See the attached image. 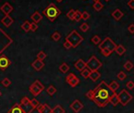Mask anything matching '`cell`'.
I'll return each instance as SVG.
<instances>
[{
	"instance_id": "11",
	"label": "cell",
	"mask_w": 134,
	"mask_h": 113,
	"mask_svg": "<svg viewBox=\"0 0 134 113\" xmlns=\"http://www.w3.org/2000/svg\"><path fill=\"white\" fill-rule=\"evenodd\" d=\"M70 108L74 110V112L78 113V112L84 108V105H83V104H82L79 100H75V101L70 104Z\"/></svg>"
},
{
	"instance_id": "14",
	"label": "cell",
	"mask_w": 134,
	"mask_h": 113,
	"mask_svg": "<svg viewBox=\"0 0 134 113\" xmlns=\"http://www.w3.org/2000/svg\"><path fill=\"white\" fill-rule=\"evenodd\" d=\"M32 66L36 71H40L44 67V63L43 62V61L36 59V61H33V63L32 64Z\"/></svg>"
},
{
	"instance_id": "29",
	"label": "cell",
	"mask_w": 134,
	"mask_h": 113,
	"mask_svg": "<svg viewBox=\"0 0 134 113\" xmlns=\"http://www.w3.org/2000/svg\"><path fill=\"white\" fill-rule=\"evenodd\" d=\"M74 20L76 21H80L81 20V13L79 10H75L74 13Z\"/></svg>"
},
{
	"instance_id": "42",
	"label": "cell",
	"mask_w": 134,
	"mask_h": 113,
	"mask_svg": "<svg viewBox=\"0 0 134 113\" xmlns=\"http://www.w3.org/2000/svg\"><path fill=\"white\" fill-rule=\"evenodd\" d=\"M126 86L127 88H129V90H132L134 88V83L132 81H129L127 83H126Z\"/></svg>"
},
{
	"instance_id": "34",
	"label": "cell",
	"mask_w": 134,
	"mask_h": 113,
	"mask_svg": "<svg viewBox=\"0 0 134 113\" xmlns=\"http://www.w3.org/2000/svg\"><path fill=\"white\" fill-rule=\"evenodd\" d=\"M74 13H75V10L74 9L70 10L68 13H67L66 16L69 19H70L71 21H74Z\"/></svg>"
},
{
	"instance_id": "38",
	"label": "cell",
	"mask_w": 134,
	"mask_h": 113,
	"mask_svg": "<svg viewBox=\"0 0 134 113\" xmlns=\"http://www.w3.org/2000/svg\"><path fill=\"white\" fill-rule=\"evenodd\" d=\"M52 39L54 40V41H58L60 39H61V35L58 32H55L53 35H52Z\"/></svg>"
},
{
	"instance_id": "30",
	"label": "cell",
	"mask_w": 134,
	"mask_h": 113,
	"mask_svg": "<svg viewBox=\"0 0 134 113\" xmlns=\"http://www.w3.org/2000/svg\"><path fill=\"white\" fill-rule=\"evenodd\" d=\"M47 92L49 95L52 96L53 94H54L56 93V88L54 86H50L47 89Z\"/></svg>"
},
{
	"instance_id": "27",
	"label": "cell",
	"mask_w": 134,
	"mask_h": 113,
	"mask_svg": "<svg viewBox=\"0 0 134 113\" xmlns=\"http://www.w3.org/2000/svg\"><path fill=\"white\" fill-rule=\"evenodd\" d=\"M90 73H91V71H90L88 68H85L84 70L81 71V76L84 77L85 79H88V78H89Z\"/></svg>"
},
{
	"instance_id": "47",
	"label": "cell",
	"mask_w": 134,
	"mask_h": 113,
	"mask_svg": "<svg viewBox=\"0 0 134 113\" xmlns=\"http://www.w3.org/2000/svg\"><path fill=\"white\" fill-rule=\"evenodd\" d=\"M56 1H57L58 3H61V2L62 1V0H56Z\"/></svg>"
},
{
	"instance_id": "22",
	"label": "cell",
	"mask_w": 134,
	"mask_h": 113,
	"mask_svg": "<svg viewBox=\"0 0 134 113\" xmlns=\"http://www.w3.org/2000/svg\"><path fill=\"white\" fill-rule=\"evenodd\" d=\"M114 51H115L118 55L121 56V55H123V54L125 53L126 49H125V48L122 45H118V46H116V48H115Z\"/></svg>"
},
{
	"instance_id": "1",
	"label": "cell",
	"mask_w": 134,
	"mask_h": 113,
	"mask_svg": "<svg viewBox=\"0 0 134 113\" xmlns=\"http://www.w3.org/2000/svg\"><path fill=\"white\" fill-rule=\"evenodd\" d=\"M113 93L114 92L110 90L108 84H107L105 81H102L93 90L92 101L99 108H103L109 103L110 98Z\"/></svg>"
},
{
	"instance_id": "36",
	"label": "cell",
	"mask_w": 134,
	"mask_h": 113,
	"mask_svg": "<svg viewBox=\"0 0 134 113\" xmlns=\"http://www.w3.org/2000/svg\"><path fill=\"white\" fill-rule=\"evenodd\" d=\"M2 84H3L5 87H8V86L11 84V81H10L8 78H5V79H3Z\"/></svg>"
},
{
	"instance_id": "39",
	"label": "cell",
	"mask_w": 134,
	"mask_h": 113,
	"mask_svg": "<svg viewBox=\"0 0 134 113\" xmlns=\"http://www.w3.org/2000/svg\"><path fill=\"white\" fill-rule=\"evenodd\" d=\"M30 102H31V104L32 105V107H33L34 108H37V107L40 105V103H39V101H38L36 99H35V98H33L32 100H30Z\"/></svg>"
},
{
	"instance_id": "18",
	"label": "cell",
	"mask_w": 134,
	"mask_h": 113,
	"mask_svg": "<svg viewBox=\"0 0 134 113\" xmlns=\"http://www.w3.org/2000/svg\"><path fill=\"white\" fill-rule=\"evenodd\" d=\"M100 76H101V75H100V73L98 71H93V72H91L90 76H89V78L93 82H96L100 78Z\"/></svg>"
},
{
	"instance_id": "49",
	"label": "cell",
	"mask_w": 134,
	"mask_h": 113,
	"mask_svg": "<svg viewBox=\"0 0 134 113\" xmlns=\"http://www.w3.org/2000/svg\"><path fill=\"white\" fill-rule=\"evenodd\" d=\"M1 95H2V93H1V91H0V97H1Z\"/></svg>"
},
{
	"instance_id": "31",
	"label": "cell",
	"mask_w": 134,
	"mask_h": 113,
	"mask_svg": "<svg viewBox=\"0 0 134 113\" xmlns=\"http://www.w3.org/2000/svg\"><path fill=\"white\" fill-rule=\"evenodd\" d=\"M93 7H94V9H95L96 11H99V10H101L103 9V4H102L100 2H96V3H94Z\"/></svg>"
},
{
	"instance_id": "4",
	"label": "cell",
	"mask_w": 134,
	"mask_h": 113,
	"mask_svg": "<svg viewBox=\"0 0 134 113\" xmlns=\"http://www.w3.org/2000/svg\"><path fill=\"white\" fill-rule=\"evenodd\" d=\"M117 45L114 43V42L109 37L105 38V39L99 44V47L101 49H107L110 50L111 53H113V51H114L115 48H116Z\"/></svg>"
},
{
	"instance_id": "35",
	"label": "cell",
	"mask_w": 134,
	"mask_h": 113,
	"mask_svg": "<svg viewBox=\"0 0 134 113\" xmlns=\"http://www.w3.org/2000/svg\"><path fill=\"white\" fill-rule=\"evenodd\" d=\"M80 29H81L82 32H87V31L89 29V25H88L87 23H83V24L80 26Z\"/></svg>"
},
{
	"instance_id": "44",
	"label": "cell",
	"mask_w": 134,
	"mask_h": 113,
	"mask_svg": "<svg viewBox=\"0 0 134 113\" xmlns=\"http://www.w3.org/2000/svg\"><path fill=\"white\" fill-rule=\"evenodd\" d=\"M63 46H64V47H65V49H70V48L72 47L71 44H70L68 41H66V40H65V42H64Z\"/></svg>"
},
{
	"instance_id": "2",
	"label": "cell",
	"mask_w": 134,
	"mask_h": 113,
	"mask_svg": "<svg viewBox=\"0 0 134 113\" xmlns=\"http://www.w3.org/2000/svg\"><path fill=\"white\" fill-rule=\"evenodd\" d=\"M43 14L47 16V17L51 21H54L60 14H61V11L59 9H58L54 4L51 3L44 10H43Z\"/></svg>"
},
{
	"instance_id": "43",
	"label": "cell",
	"mask_w": 134,
	"mask_h": 113,
	"mask_svg": "<svg viewBox=\"0 0 134 113\" xmlns=\"http://www.w3.org/2000/svg\"><path fill=\"white\" fill-rule=\"evenodd\" d=\"M86 97L90 99V100H92V97H93V90H89L87 93H86Z\"/></svg>"
},
{
	"instance_id": "9",
	"label": "cell",
	"mask_w": 134,
	"mask_h": 113,
	"mask_svg": "<svg viewBox=\"0 0 134 113\" xmlns=\"http://www.w3.org/2000/svg\"><path fill=\"white\" fill-rule=\"evenodd\" d=\"M65 80H66L67 83H68L69 85H70V86H72V87L77 86L80 83L79 79L74 73H70L65 78Z\"/></svg>"
},
{
	"instance_id": "12",
	"label": "cell",
	"mask_w": 134,
	"mask_h": 113,
	"mask_svg": "<svg viewBox=\"0 0 134 113\" xmlns=\"http://www.w3.org/2000/svg\"><path fill=\"white\" fill-rule=\"evenodd\" d=\"M36 108L39 113H52V109L47 104H40Z\"/></svg>"
},
{
	"instance_id": "48",
	"label": "cell",
	"mask_w": 134,
	"mask_h": 113,
	"mask_svg": "<svg viewBox=\"0 0 134 113\" xmlns=\"http://www.w3.org/2000/svg\"><path fill=\"white\" fill-rule=\"evenodd\" d=\"M95 1V3H96V2H99V0H94Z\"/></svg>"
},
{
	"instance_id": "17",
	"label": "cell",
	"mask_w": 134,
	"mask_h": 113,
	"mask_svg": "<svg viewBox=\"0 0 134 113\" xmlns=\"http://www.w3.org/2000/svg\"><path fill=\"white\" fill-rule=\"evenodd\" d=\"M8 113H24L21 105L19 104H15L8 111Z\"/></svg>"
},
{
	"instance_id": "40",
	"label": "cell",
	"mask_w": 134,
	"mask_h": 113,
	"mask_svg": "<svg viewBox=\"0 0 134 113\" xmlns=\"http://www.w3.org/2000/svg\"><path fill=\"white\" fill-rule=\"evenodd\" d=\"M118 78L120 79V80H124L126 77H127V76H126V74L124 72H120L118 74Z\"/></svg>"
},
{
	"instance_id": "45",
	"label": "cell",
	"mask_w": 134,
	"mask_h": 113,
	"mask_svg": "<svg viewBox=\"0 0 134 113\" xmlns=\"http://www.w3.org/2000/svg\"><path fill=\"white\" fill-rule=\"evenodd\" d=\"M128 6L130 9L134 10V0H129L128 2Z\"/></svg>"
},
{
	"instance_id": "3",
	"label": "cell",
	"mask_w": 134,
	"mask_h": 113,
	"mask_svg": "<svg viewBox=\"0 0 134 113\" xmlns=\"http://www.w3.org/2000/svg\"><path fill=\"white\" fill-rule=\"evenodd\" d=\"M66 41H68L71 44L72 47H77L83 41V38L80 34L77 32V31L74 30L66 37Z\"/></svg>"
},
{
	"instance_id": "28",
	"label": "cell",
	"mask_w": 134,
	"mask_h": 113,
	"mask_svg": "<svg viewBox=\"0 0 134 113\" xmlns=\"http://www.w3.org/2000/svg\"><path fill=\"white\" fill-rule=\"evenodd\" d=\"M124 68L126 71H131V69L133 68V64L130 61H127L125 62V64L124 65Z\"/></svg>"
},
{
	"instance_id": "16",
	"label": "cell",
	"mask_w": 134,
	"mask_h": 113,
	"mask_svg": "<svg viewBox=\"0 0 134 113\" xmlns=\"http://www.w3.org/2000/svg\"><path fill=\"white\" fill-rule=\"evenodd\" d=\"M2 23L6 26V27H10L12 24H13V22H14V19L11 17H10L9 15H6L3 19H2Z\"/></svg>"
},
{
	"instance_id": "21",
	"label": "cell",
	"mask_w": 134,
	"mask_h": 113,
	"mask_svg": "<svg viewBox=\"0 0 134 113\" xmlns=\"http://www.w3.org/2000/svg\"><path fill=\"white\" fill-rule=\"evenodd\" d=\"M31 18L32 19L33 22L35 23H39L41 20H42V15L39 13V12H35L32 16H31Z\"/></svg>"
},
{
	"instance_id": "19",
	"label": "cell",
	"mask_w": 134,
	"mask_h": 113,
	"mask_svg": "<svg viewBox=\"0 0 134 113\" xmlns=\"http://www.w3.org/2000/svg\"><path fill=\"white\" fill-rule=\"evenodd\" d=\"M123 16V13L119 10V9H117L115 10L113 13H112V17L116 20V21H119Z\"/></svg>"
},
{
	"instance_id": "50",
	"label": "cell",
	"mask_w": 134,
	"mask_h": 113,
	"mask_svg": "<svg viewBox=\"0 0 134 113\" xmlns=\"http://www.w3.org/2000/svg\"><path fill=\"white\" fill-rule=\"evenodd\" d=\"M106 1H107V2H108V1H110V0H106Z\"/></svg>"
},
{
	"instance_id": "23",
	"label": "cell",
	"mask_w": 134,
	"mask_h": 113,
	"mask_svg": "<svg viewBox=\"0 0 134 113\" xmlns=\"http://www.w3.org/2000/svg\"><path fill=\"white\" fill-rule=\"evenodd\" d=\"M108 86H109V88L110 89V90L114 93H115V91L119 88V84L116 81H112L111 83Z\"/></svg>"
},
{
	"instance_id": "10",
	"label": "cell",
	"mask_w": 134,
	"mask_h": 113,
	"mask_svg": "<svg viewBox=\"0 0 134 113\" xmlns=\"http://www.w3.org/2000/svg\"><path fill=\"white\" fill-rule=\"evenodd\" d=\"M10 65V61L5 56H0V69L4 71Z\"/></svg>"
},
{
	"instance_id": "24",
	"label": "cell",
	"mask_w": 134,
	"mask_h": 113,
	"mask_svg": "<svg viewBox=\"0 0 134 113\" xmlns=\"http://www.w3.org/2000/svg\"><path fill=\"white\" fill-rule=\"evenodd\" d=\"M69 69H70V67H69V65H67L66 63L62 64V65H60V67H59V70H60L62 73H66L67 72L69 71Z\"/></svg>"
},
{
	"instance_id": "5",
	"label": "cell",
	"mask_w": 134,
	"mask_h": 113,
	"mask_svg": "<svg viewBox=\"0 0 134 113\" xmlns=\"http://www.w3.org/2000/svg\"><path fill=\"white\" fill-rule=\"evenodd\" d=\"M86 67L91 72L98 71V69L102 67V63L96 58L95 56H92L88 59V62L86 63Z\"/></svg>"
},
{
	"instance_id": "33",
	"label": "cell",
	"mask_w": 134,
	"mask_h": 113,
	"mask_svg": "<svg viewBox=\"0 0 134 113\" xmlns=\"http://www.w3.org/2000/svg\"><path fill=\"white\" fill-rule=\"evenodd\" d=\"M92 42L95 45L99 44V42H101L100 37H99V35H95V36H93L92 39Z\"/></svg>"
},
{
	"instance_id": "6",
	"label": "cell",
	"mask_w": 134,
	"mask_h": 113,
	"mask_svg": "<svg viewBox=\"0 0 134 113\" xmlns=\"http://www.w3.org/2000/svg\"><path fill=\"white\" fill-rule=\"evenodd\" d=\"M118 97L119 103H121L124 106L127 105L132 100V96L126 90H122L118 94Z\"/></svg>"
},
{
	"instance_id": "26",
	"label": "cell",
	"mask_w": 134,
	"mask_h": 113,
	"mask_svg": "<svg viewBox=\"0 0 134 113\" xmlns=\"http://www.w3.org/2000/svg\"><path fill=\"white\" fill-rule=\"evenodd\" d=\"M30 24H31V23H30L29 21H25V22L22 24V25H21V28H22L25 32H29V31H30Z\"/></svg>"
},
{
	"instance_id": "46",
	"label": "cell",
	"mask_w": 134,
	"mask_h": 113,
	"mask_svg": "<svg viewBox=\"0 0 134 113\" xmlns=\"http://www.w3.org/2000/svg\"><path fill=\"white\" fill-rule=\"evenodd\" d=\"M128 30H129V32L131 34H133V33H134V24H130V25L129 26V28H128Z\"/></svg>"
},
{
	"instance_id": "25",
	"label": "cell",
	"mask_w": 134,
	"mask_h": 113,
	"mask_svg": "<svg viewBox=\"0 0 134 113\" xmlns=\"http://www.w3.org/2000/svg\"><path fill=\"white\" fill-rule=\"evenodd\" d=\"M52 113H65V110L62 108L61 105L58 104L52 109Z\"/></svg>"
},
{
	"instance_id": "41",
	"label": "cell",
	"mask_w": 134,
	"mask_h": 113,
	"mask_svg": "<svg viewBox=\"0 0 134 113\" xmlns=\"http://www.w3.org/2000/svg\"><path fill=\"white\" fill-rule=\"evenodd\" d=\"M37 28H38V25H37L36 23H35V22L31 23V24H30V30L32 32H36L37 30Z\"/></svg>"
},
{
	"instance_id": "7",
	"label": "cell",
	"mask_w": 134,
	"mask_h": 113,
	"mask_svg": "<svg viewBox=\"0 0 134 113\" xmlns=\"http://www.w3.org/2000/svg\"><path fill=\"white\" fill-rule=\"evenodd\" d=\"M44 89L43 85L39 81V80H36L30 86H29V91L31 93H32V95L34 96H37L39 95Z\"/></svg>"
},
{
	"instance_id": "37",
	"label": "cell",
	"mask_w": 134,
	"mask_h": 113,
	"mask_svg": "<svg viewBox=\"0 0 134 113\" xmlns=\"http://www.w3.org/2000/svg\"><path fill=\"white\" fill-rule=\"evenodd\" d=\"M89 17H90V14L87 11H85V12L81 13V19H83L85 21H87L88 19H89Z\"/></svg>"
},
{
	"instance_id": "15",
	"label": "cell",
	"mask_w": 134,
	"mask_h": 113,
	"mask_svg": "<svg viewBox=\"0 0 134 113\" xmlns=\"http://www.w3.org/2000/svg\"><path fill=\"white\" fill-rule=\"evenodd\" d=\"M74 67L78 70V71H82L86 68V63L82 60V59H79L75 64H74Z\"/></svg>"
},
{
	"instance_id": "8",
	"label": "cell",
	"mask_w": 134,
	"mask_h": 113,
	"mask_svg": "<svg viewBox=\"0 0 134 113\" xmlns=\"http://www.w3.org/2000/svg\"><path fill=\"white\" fill-rule=\"evenodd\" d=\"M20 105H21V108H22L24 113H31L35 109L32 107V105L31 104L29 98L27 97H24L21 99Z\"/></svg>"
},
{
	"instance_id": "13",
	"label": "cell",
	"mask_w": 134,
	"mask_h": 113,
	"mask_svg": "<svg viewBox=\"0 0 134 113\" xmlns=\"http://www.w3.org/2000/svg\"><path fill=\"white\" fill-rule=\"evenodd\" d=\"M1 10L5 15H9L13 10V7L10 3H6L1 7Z\"/></svg>"
},
{
	"instance_id": "32",
	"label": "cell",
	"mask_w": 134,
	"mask_h": 113,
	"mask_svg": "<svg viewBox=\"0 0 134 113\" xmlns=\"http://www.w3.org/2000/svg\"><path fill=\"white\" fill-rule=\"evenodd\" d=\"M46 58H47V54H46L44 52H43V51H40V52L37 54V59H39V60H40V61L44 60Z\"/></svg>"
},
{
	"instance_id": "20",
	"label": "cell",
	"mask_w": 134,
	"mask_h": 113,
	"mask_svg": "<svg viewBox=\"0 0 134 113\" xmlns=\"http://www.w3.org/2000/svg\"><path fill=\"white\" fill-rule=\"evenodd\" d=\"M109 102H110V103H111V104H112V105H114V106H117V105H118V104L119 103V100H118V94H117V93H113V95L110 97Z\"/></svg>"
}]
</instances>
